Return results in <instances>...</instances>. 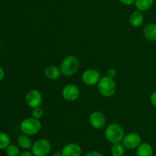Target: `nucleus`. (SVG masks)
I'll list each match as a JSON object with an SVG mask.
<instances>
[{
    "label": "nucleus",
    "mask_w": 156,
    "mask_h": 156,
    "mask_svg": "<svg viewBox=\"0 0 156 156\" xmlns=\"http://www.w3.org/2000/svg\"><path fill=\"white\" fill-rule=\"evenodd\" d=\"M125 136L124 128L118 123H111L105 128V137L108 142L113 144L120 143Z\"/></svg>",
    "instance_id": "nucleus-1"
},
{
    "label": "nucleus",
    "mask_w": 156,
    "mask_h": 156,
    "mask_svg": "<svg viewBox=\"0 0 156 156\" xmlns=\"http://www.w3.org/2000/svg\"><path fill=\"white\" fill-rule=\"evenodd\" d=\"M80 67V62L77 57L74 55H68L61 62V73L66 76H73L77 73Z\"/></svg>",
    "instance_id": "nucleus-2"
},
{
    "label": "nucleus",
    "mask_w": 156,
    "mask_h": 156,
    "mask_svg": "<svg viewBox=\"0 0 156 156\" xmlns=\"http://www.w3.org/2000/svg\"><path fill=\"white\" fill-rule=\"evenodd\" d=\"M98 90L105 97H111L117 91V84L113 78L106 76H101L97 84Z\"/></svg>",
    "instance_id": "nucleus-3"
},
{
    "label": "nucleus",
    "mask_w": 156,
    "mask_h": 156,
    "mask_svg": "<svg viewBox=\"0 0 156 156\" xmlns=\"http://www.w3.org/2000/svg\"><path fill=\"white\" fill-rule=\"evenodd\" d=\"M41 128H42V124L41 121L34 117L24 119L20 124V129L21 132L30 136L39 133Z\"/></svg>",
    "instance_id": "nucleus-4"
},
{
    "label": "nucleus",
    "mask_w": 156,
    "mask_h": 156,
    "mask_svg": "<svg viewBox=\"0 0 156 156\" xmlns=\"http://www.w3.org/2000/svg\"><path fill=\"white\" fill-rule=\"evenodd\" d=\"M51 144L46 139H40L32 145L30 151L34 156H47L51 151Z\"/></svg>",
    "instance_id": "nucleus-5"
},
{
    "label": "nucleus",
    "mask_w": 156,
    "mask_h": 156,
    "mask_svg": "<svg viewBox=\"0 0 156 156\" xmlns=\"http://www.w3.org/2000/svg\"><path fill=\"white\" fill-rule=\"evenodd\" d=\"M101 74L99 71L96 69L89 68L85 70L82 73V81L84 84L87 86H94L97 85L101 79Z\"/></svg>",
    "instance_id": "nucleus-6"
},
{
    "label": "nucleus",
    "mask_w": 156,
    "mask_h": 156,
    "mask_svg": "<svg viewBox=\"0 0 156 156\" xmlns=\"http://www.w3.org/2000/svg\"><path fill=\"white\" fill-rule=\"evenodd\" d=\"M142 143V138L137 132H129L123 137L122 144L126 149H136Z\"/></svg>",
    "instance_id": "nucleus-7"
},
{
    "label": "nucleus",
    "mask_w": 156,
    "mask_h": 156,
    "mask_svg": "<svg viewBox=\"0 0 156 156\" xmlns=\"http://www.w3.org/2000/svg\"><path fill=\"white\" fill-rule=\"evenodd\" d=\"M80 95V90L76 84H69L62 90V96L67 102H74L77 100Z\"/></svg>",
    "instance_id": "nucleus-8"
},
{
    "label": "nucleus",
    "mask_w": 156,
    "mask_h": 156,
    "mask_svg": "<svg viewBox=\"0 0 156 156\" xmlns=\"http://www.w3.org/2000/svg\"><path fill=\"white\" fill-rule=\"evenodd\" d=\"M25 101L27 105L34 109L41 106L43 102V96L41 92L36 89L28 90L25 96Z\"/></svg>",
    "instance_id": "nucleus-9"
},
{
    "label": "nucleus",
    "mask_w": 156,
    "mask_h": 156,
    "mask_svg": "<svg viewBox=\"0 0 156 156\" xmlns=\"http://www.w3.org/2000/svg\"><path fill=\"white\" fill-rule=\"evenodd\" d=\"M89 123L94 129H102L106 125V117L102 112L94 111L89 116Z\"/></svg>",
    "instance_id": "nucleus-10"
},
{
    "label": "nucleus",
    "mask_w": 156,
    "mask_h": 156,
    "mask_svg": "<svg viewBox=\"0 0 156 156\" xmlns=\"http://www.w3.org/2000/svg\"><path fill=\"white\" fill-rule=\"evenodd\" d=\"M61 151L63 156H81L82 152L80 145L74 142L68 143L64 145Z\"/></svg>",
    "instance_id": "nucleus-11"
},
{
    "label": "nucleus",
    "mask_w": 156,
    "mask_h": 156,
    "mask_svg": "<svg viewBox=\"0 0 156 156\" xmlns=\"http://www.w3.org/2000/svg\"><path fill=\"white\" fill-rule=\"evenodd\" d=\"M62 73L60 68L56 65H49L44 69V76L50 80H56L60 78Z\"/></svg>",
    "instance_id": "nucleus-12"
},
{
    "label": "nucleus",
    "mask_w": 156,
    "mask_h": 156,
    "mask_svg": "<svg viewBox=\"0 0 156 156\" xmlns=\"http://www.w3.org/2000/svg\"><path fill=\"white\" fill-rule=\"evenodd\" d=\"M129 22L133 27H140L144 22V16H143V12L138 10L133 12L131 15H129Z\"/></svg>",
    "instance_id": "nucleus-13"
},
{
    "label": "nucleus",
    "mask_w": 156,
    "mask_h": 156,
    "mask_svg": "<svg viewBox=\"0 0 156 156\" xmlns=\"http://www.w3.org/2000/svg\"><path fill=\"white\" fill-rule=\"evenodd\" d=\"M143 36L149 41L156 42V23H149L144 27Z\"/></svg>",
    "instance_id": "nucleus-14"
},
{
    "label": "nucleus",
    "mask_w": 156,
    "mask_h": 156,
    "mask_svg": "<svg viewBox=\"0 0 156 156\" xmlns=\"http://www.w3.org/2000/svg\"><path fill=\"white\" fill-rule=\"evenodd\" d=\"M136 156H153V148L149 142H142L136 148Z\"/></svg>",
    "instance_id": "nucleus-15"
},
{
    "label": "nucleus",
    "mask_w": 156,
    "mask_h": 156,
    "mask_svg": "<svg viewBox=\"0 0 156 156\" xmlns=\"http://www.w3.org/2000/svg\"><path fill=\"white\" fill-rule=\"evenodd\" d=\"M17 142H18V145L20 148H23V149H30L31 148L32 145V140L30 139V136H27L25 134H21L18 137L17 139Z\"/></svg>",
    "instance_id": "nucleus-16"
},
{
    "label": "nucleus",
    "mask_w": 156,
    "mask_h": 156,
    "mask_svg": "<svg viewBox=\"0 0 156 156\" xmlns=\"http://www.w3.org/2000/svg\"><path fill=\"white\" fill-rule=\"evenodd\" d=\"M155 0H136L135 6L136 9L140 12H146L149 10L153 6Z\"/></svg>",
    "instance_id": "nucleus-17"
},
{
    "label": "nucleus",
    "mask_w": 156,
    "mask_h": 156,
    "mask_svg": "<svg viewBox=\"0 0 156 156\" xmlns=\"http://www.w3.org/2000/svg\"><path fill=\"white\" fill-rule=\"evenodd\" d=\"M126 148L123 146L122 142L120 143L113 144L111 148V152L112 156H124Z\"/></svg>",
    "instance_id": "nucleus-18"
},
{
    "label": "nucleus",
    "mask_w": 156,
    "mask_h": 156,
    "mask_svg": "<svg viewBox=\"0 0 156 156\" xmlns=\"http://www.w3.org/2000/svg\"><path fill=\"white\" fill-rule=\"evenodd\" d=\"M10 144V136L7 133L0 132V150L5 149Z\"/></svg>",
    "instance_id": "nucleus-19"
},
{
    "label": "nucleus",
    "mask_w": 156,
    "mask_h": 156,
    "mask_svg": "<svg viewBox=\"0 0 156 156\" xmlns=\"http://www.w3.org/2000/svg\"><path fill=\"white\" fill-rule=\"evenodd\" d=\"M20 147L15 144H10L5 148V153L7 156H18L20 152Z\"/></svg>",
    "instance_id": "nucleus-20"
},
{
    "label": "nucleus",
    "mask_w": 156,
    "mask_h": 156,
    "mask_svg": "<svg viewBox=\"0 0 156 156\" xmlns=\"http://www.w3.org/2000/svg\"><path fill=\"white\" fill-rule=\"evenodd\" d=\"M31 115L32 117L40 120L43 117V116H44V110H43V109L41 106L36 107V108L32 109Z\"/></svg>",
    "instance_id": "nucleus-21"
},
{
    "label": "nucleus",
    "mask_w": 156,
    "mask_h": 156,
    "mask_svg": "<svg viewBox=\"0 0 156 156\" xmlns=\"http://www.w3.org/2000/svg\"><path fill=\"white\" fill-rule=\"evenodd\" d=\"M107 76L114 79V78L116 77V76H117V70L114 68H110L109 70L107 71Z\"/></svg>",
    "instance_id": "nucleus-22"
},
{
    "label": "nucleus",
    "mask_w": 156,
    "mask_h": 156,
    "mask_svg": "<svg viewBox=\"0 0 156 156\" xmlns=\"http://www.w3.org/2000/svg\"><path fill=\"white\" fill-rule=\"evenodd\" d=\"M85 156H104V154L101 151H96V150H92V151H90L88 152H87Z\"/></svg>",
    "instance_id": "nucleus-23"
},
{
    "label": "nucleus",
    "mask_w": 156,
    "mask_h": 156,
    "mask_svg": "<svg viewBox=\"0 0 156 156\" xmlns=\"http://www.w3.org/2000/svg\"><path fill=\"white\" fill-rule=\"evenodd\" d=\"M149 99H150V102L152 103V105L156 107V91L152 93V94L150 95V97H149Z\"/></svg>",
    "instance_id": "nucleus-24"
},
{
    "label": "nucleus",
    "mask_w": 156,
    "mask_h": 156,
    "mask_svg": "<svg viewBox=\"0 0 156 156\" xmlns=\"http://www.w3.org/2000/svg\"><path fill=\"white\" fill-rule=\"evenodd\" d=\"M120 3H122L123 5L126 6H132L135 3L136 0H119Z\"/></svg>",
    "instance_id": "nucleus-25"
},
{
    "label": "nucleus",
    "mask_w": 156,
    "mask_h": 156,
    "mask_svg": "<svg viewBox=\"0 0 156 156\" xmlns=\"http://www.w3.org/2000/svg\"><path fill=\"white\" fill-rule=\"evenodd\" d=\"M18 156H34V154H32L31 151H24L22 152H21Z\"/></svg>",
    "instance_id": "nucleus-26"
},
{
    "label": "nucleus",
    "mask_w": 156,
    "mask_h": 156,
    "mask_svg": "<svg viewBox=\"0 0 156 156\" xmlns=\"http://www.w3.org/2000/svg\"><path fill=\"white\" fill-rule=\"evenodd\" d=\"M5 77V71L2 69V67H0V82L4 79Z\"/></svg>",
    "instance_id": "nucleus-27"
},
{
    "label": "nucleus",
    "mask_w": 156,
    "mask_h": 156,
    "mask_svg": "<svg viewBox=\"0 0 156 156\" xmlns=\"http://www.w3.org/2000/svg\"><path fill=\"white\" fill-rule=\"evenodd\" d=\"M53 156H63L62 151H56L54 154H53Z\"/></svg>",
    "instance_id": "nucleus-28"
},
{
    "label": "nucleus",
    "mask_w": 156,
    "mask_h": 156,
    "mask_svg": "<svg viewBox=\"0 0 156 156\" xmlns=\"http://www.w3.org/2000/svg\"><path fill=\"white\" fill-rule=\"evenodd\" d=\"M0 47H1V41H0Z\"/></svg>",
    "instance_id": "nucleus-29"
}]
</instances>
